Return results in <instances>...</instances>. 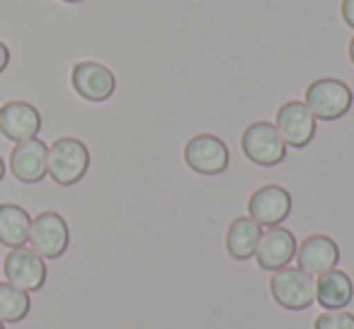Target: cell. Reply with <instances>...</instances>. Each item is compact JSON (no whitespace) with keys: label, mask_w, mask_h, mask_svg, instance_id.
I'll return each instance as SVG.
<instances>
[{"label":"cell","mask_w":354,"mask_h":329,"mask_svg":"<svg viewBox=\"0 0 354 329\" xmlns=\"http://www.w3.org/2000/svg\"><path fill=\"white\" fill-rule=\"evenodd\" d=\"M90 168V150L80 138L66 136L56 138L49 146L46 157V175L59 187H73L85 177Z\"/></svg>","instance_id":"1"},{"label":"cell","mask_w":354,"mask_h":329,"mask_svg":"<svg viewBox=\"0 0 354 329\" xmlns=\"http://www.w3.org/2000/svg\"><path fill=\"white\" fill-rule=\"evenodd\" d=\"M354 94L347 83L337 78H318L306 90V107L320 121H337L352 109Z\"/></svg>","instance_id":"2"},{"label":"cell","mask_w":354,"mask_h":329,"mask_svg":"<svg viewBox=\"0 0 354 329\" xmlns=\"http://www.w3.org/2000/svg\"><path fill=\"white\" fill-rule=\"evenodd\" d=\"M270 293L284 310H308L315 300V279L299 266L277 269L270 279Z\"/></svg>","instance_id":"3"},{"label":"cell","mask_w":354,"mask_h":329,"mask_svg":"<svg viewBox=\"0 0 354 329\" xmlns=\"http://www.w3.org/2000/svg\"><path fill=\"white\" fill-rule=\"evenodd\" d=\"M241 148L252 165L274 168L286 157V143L281 141L279 131L270 121H255L243 131Z\"/></svg>","instance_id":"4"},{"label":"cell","mask_w":354,"mask_h":329,"mask_svg":"<svg viewBox=\"0 0 354 329\" xmlns=\"http://www.w3.org/2000/svg\"><path fill=\"white\" fill-rule=\"evenodd\" d=\"M185 162H187V168L192 172L204 175V177H216V175L228 170L231 152H228V146L218 136L197 133L185 146Z\"/></svg>","instance_id":"5"},{"label":"cell","mask_w":354,"mask_h":329,"mask_svg":"<svg viewBox=\"0 0 354 329\" xmlns=\"http://www.w3.org/2000/svg\"><path fill=\"white\" fill-rule=\"evenodd\" d=\"M27 242L41 259H59V257L66 255L71 242L68 223L56 211L39 213L37 218H32L30 240Z\"/></svg>","instance_id":"6"},{"label":"cell","mask_w":354,"mask_h":329,"mask_svg":"<svg viewBox=\"0 0 354 329\" xmlns=\"http://www.w3.org/2000/svg\"><path fill=\"white\" fill-rule=\"evenodd\" d=\"M3 274L6 281L17 288L27 290H39L46 283V264L32 247H15L8 252L6 261H3Z\"/></svg>","instance_id":"7"},{"label":"cell","mask_w":354,"mask_h":329,"mask_svg":"<svg viewBox=\"0 0 354 329\" xmlns=\"http://www.w3.org/2000/svg\"><path fill=\"white\" fill-rule=\"evenodd\" d=\"M315 121L318 119L310 114V109L299 99H289L277 109V131H279L281 141L289 148H306L315 138Z\"/></svg>","instance_id":"8"},{"label":"cell","mask_w":354,"mask_h":329,"mask_svg":"<svg viewBox=\"0 0 354 329\" xmlns=\"http://www.w3.org/2000/svg\"><path fill=\"white\" fill-rule=\"evenodd\" d=\"M71 85L75 94L83 97L85 102H107L117 90V78L102 63L95 61H80L71 70Z\"/></svg>","instance_id":"9"},{"label":"cell","mask_w":354,"mask_h":329,"mask_svg":"<svg viewBox=\"0 0 354 329\" xmlns=\"http://www.w3.org/2000/svg\"><path fill=\"white\" fill-rule=\"evenodd\" d=\"M248 213L262 228H277L291 213V194L279 184H265L255 189L248 201Z\"/></svg>","instance_id":"10"},{"label":"cell","mask_w":354,"mask_h":329,"mask_svg":"<svg viewBox=\"0 0 354 329\" xmlns=\"http://www.w3.org/2000/svg\"><path fill=\"white\" fill-rule=\"evenodd\" d=\"M46 157L49 146L41 138L15 143L10 152V170L15 179H20L22 184H39L46 177Z\"/></svg>","instance_id":"11"},{"label":"cell","mask_w":354,"mask_h":329,"mask_svg":"<svg viewBox=\"0 0 354 329\" xmlns=\"http://www.w3.org/2000/svg\"><path fill=\"white\" fill-rule=\"evenodd\" d=\"M41 131V114L37 112L35 104L22 102V99H12V102L0 107V133L8 141H30L37 138Z\"/></svg>","instance_id":"12"},{"label":"cell","mask_w":354,"mask_h":329,"mask_svg":"<svg viewBox=\"0 0 354 329\" xmlns=\"http://www.w3.org/2000/svg\"><path fill=\"white\" fill-rule=\"evenodd\" d=\"M296 237L291 230L277 226V228H267L262 232L260 242H257L255 250V259L257 266L265 271H277L289 266V261L296 257Z\"/></svg>","instance_id":"13"},{"label":"cell","mask_w":354,"mask_h":329,"mask_svg":"<svg viewBox=\"0 0 354 329\" xmlns=\"http://www.w3.org/2000/svg\"><path fill=\"white\" fill-rule=\"evenodd\" d=\"M296 264L306 274L318 276L325 271L335 269L339 261V247L333 237L328 235H308L299 247H296Z\"/></svg>","instance_id":"14"},{"label":"cell","mask_w":354,"mask_h":329,"mask_svg":"<svg viewBox=\"0 0 354 329\" xmlns=\"http://www.w3.org/2000/svg\"><path fill=\"white\" fill-rule=\"evenodd\" d=\"M354 298V283L337 266L325 274H318L315 281V300L325 310H344Z\"/></svg>","instance_id":"15"},{"label":"cell","mask_w":354,"mask_h":329,"mask_svg":"<svg viewBox=\"0 0 354 329\" xmlns=\"http://www.w3.org/2000/svg\"><path fill=\"white\" fill-rule=\"evenodd\" d=\"M262 237V226L255 223L250 216H241V218H233L231 226H228L226 232V250L233 259L238 261H245L250 257H255L257 250V242Z\"/></svg>","instance_id":"16"},{"label":"cell","mask_w":354,"mask_h":329,"mask_svg":"<svg viewBox=\"0 0 354 329\" xmlns=\"http://www.w3.org/2000/svg\"><path fill=\"white\" fill-rule=\"evenodd\" d=\"M32 216L17 203H0V245L3 247H25L30 240Z\"/></svg>","instance_id":"17"},{"label":"cell","mask_w":354,"mask_h":329,"mask_svg":"<svg viewBox=\"0 0 354 329\" xmlns=\"http://www.w3.org/2000/svg\"><path fill=\"white\" fill-rule=\"evenodd\" d=\"M32 300L30 293L17 286L8 283V281H0V319L8 324H17L30 315Z\"/></svg>","instance_id":"18"},{"label":"cell","mask_w":354,"mask_h":329,"mask_svg":"<svg viewBox=\"0 0 354 329\" xmlns=\"http://www.w3.org/2000/svg\"><path fill=\"white\" fill-rule=\"evenodd\" d=\"M313 329H354V315L347 310H325L315 317Z\"/></svg>","instance_id":"19"},{"label":"cell","mask_w":354,"mask_h":329,"mask_svg":"<svg viewBox=\"0 0 354 329\" xmlns=\"http://www.w3.org/2000/svg\"><path fill=\"white\" fill-rule=\"evenodd\" d=\"M342 20L354 30V0H342Z\"/></svg>","instance_id":"20"},{"label":"cell","mask_w":354,"mask_h":329,"mask_svg":"<svg viewBox=\"0 0 354 329\" xmlns=\"http://www.w3.org/2000/svg\"><path fill=\"white\" fill-rule=\"evenodd\" d=\"M8 63H10V49L6 46V41H0V73L8 68Z\"/></svg>","instance_id":"21"},{"label":"cell","mask_w":354,"mask_h":329,"mask_svg":"<svg viewBox=\"0 0 354 329\" xmlns=\"http://www.w3.org/2000/svg\"><path fill=\"white\" fill-rule=\"evenodd\" d=\"M349 61H352V63H354V37H352V39H349Z\"/></svg>","instance_id":"22"},{"label":"cell","mask_w":354,"mask_h":329,"mask_svg":"<svg viewBox=\"0 0 354 329\" xmlns=\"http://www.w3.org/2000/svg\"><path fill=\"white\" fill-rule=\"evenodd\" d=\"M3 177H6V162H3V157H0V182H3Z\"/></svg>","instance_id":"23"},{"label":"cell","mask_w":354,"mask_h":329,"mask_svg":"<svg viewBox=\"0 0 354 329\" xmlns=\"http://www.w3.org/2000/svg\"><path fill=\"white\" fill-rule=\"evenodd\" d=\"M61 3H68V6H78V3H85V0H61Z\"/></svg>","instance_id":"24"},{"label":"cell","mask_w":354,"mask_h":329,"mask_svg":"<svg viewBox=\"0 0 354 329\" xmlns=\"http://www.w3.org/2000/svg\"><path fill=\"white\" fill-rule=\"evenodd\" d=\"M0 329H6V322H3V319H0Z\"/></svg>","instance_id":"25"}]
</instances>
